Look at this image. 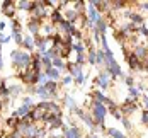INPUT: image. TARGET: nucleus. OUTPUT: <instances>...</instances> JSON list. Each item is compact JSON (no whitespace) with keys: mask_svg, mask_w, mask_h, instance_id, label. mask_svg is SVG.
Instances as JSON below:
<instances>
[{"mask_svg":"<svg viewBox=\"0 0 148 138\" xmlns=\"http://www.w3.org/2000/svg\"><path fill=\"white\" fill-rule=\"evenodd\" d=\"M10 58L14 61V67L19 68V70H27V67L32 63V58H31L29 55L27 53H22L19 49H15V51L10 53Z\"/></svg>","mask_w":148,"mask_h":138,"instance_id":"f257e3e1","label":"nucleus"},{"mask_svg":"<svg viewBox=\"0 0 148 138\" xmlns=\"http://www.w3.org/2000/svg\"><path fill=\"white\" fill-rule=\"evenodd\" d=\"M104 116H106V107H104V104L102 102L94 101V104H92V118H94V121L102 126Z\"/></svg>","mask_w":148,"mask_h":138,"instance_id":"f03ea898","label":"nucleus"},{"mask_svg":"<svg viewBox=\"0 0 148 138\" xmlns=\"http://www.w3.org/2000/svg\"><path fill=\"white\" fill-rule=\"evenodd\" d=\"M134 56L138 58V60L141 61H148V48L147 46H134Z\"/></svg>","mask_w":148,"mask_h":138,"instance_id":"7ed1b4c3","label":"nucleus"},{"mask_svg":"<svg viewBox=\"0 0 148 138\" xmlns=\"http://www.w3.org/2000/svg\"><path fill=\"white\" fill-rule=\"evenodd\" d=\"M68 70L72 72V75L75 77V82L77 84H82L84 82V73L80 70V65H68Z\"/></svg>","mask_w":148,"mask_h":138,"instance_id":"20e7f679","label":"nucleus"},{"mask_svg":"<svg viewBox=\"0 0 148 138\" xmlns=\"http://www.w3.org/2000/svg\"><path fill=\"white\" fill-rule=\"evenodd\" d=\"M21 77H22V78H24L27 84H34V82H38L39 73H38V72H34V70H26V72H24Z\"/></svg>","mask_w":148,"mask_h":138,"instance_id":"39448f33","label":"nucleus"},{"mask_svg":"<svg viewBox=\"0 0 148 138\" xmlns=\"http://www.w3.org/2000/svg\"><path fill=\"white\" fill-rule=\"evenodd\" d=\"M89 17H90V22H92L94 26H95V24H97V22L101 21V15H99V10H97V9H95V7L92 5V2L89 3Z\"/></svg>","mask_w":148,"mask_h":138,"instance_id":"423d86ee","label":"nucleus"},{"mask_svg":"<svg viewBox=\"0 0 148 138\" xmlns=\"http://www.w3.org/2000/svg\"><path fill=\"white\" fill-rule=\"evenodd\" d=\"M95 82L99 84V87L101 89H107V85L111 84V78H109V73L107 72H104V73H101V75L95 78Z\"/></svg>","mask_w":148,"mask_h":138,"instance_id":"0eeeda50","label":"nucleus"},{"mask_svg":"<svg viewBox=\"0 0 148 138\" xmlns=\"http://www.w3.org/2000/svg\"><path fill=\"white\" fill-rule=\"evenodd\" d=\"M75 111H77L78 118H82V119H84V121L87 123V124H89V126L92 128V130L95 128V121H94V118H92V116H89L87 113H84V111H80V109H75Z\"/></svg>","mask_w":148,"mask_h":138,"instance_id":"6e6552de","label":"nucleus"},{"mask_svg":"<svg viewBox=\"0 0 148 138\" xmlns=\"http://www.w3.org/2000/svg\"><path fill=\"white\" fill-rule=\"evenodd\" d=\"M65 130V138H80V130L77 126H72V128H63Z\"/></svg>","mask_w":148,"mask_h":138,"instance_id":"1a4fd4ad","label":"nucleus"},{"mask_svg":"<svg viewBox=\"0 0 148 138\" xmlns=\"http://www.w3.org/2000/svg\"><path fill=\"white\" fill-rule=\"evenodd\" d=\"M134 109H136L134 101H128L126 104H123V106H121V113H124V114H130V113H133Z\"/></svg>","mask_w":148,"mask_h":138,"instance_id":"9d476101","label":"nucleus"},{"mask_svg":"<svg viewBox=\"0 0 148 138\" xmlns=\"http://www.w3.org/2000/svg\"><path fill=\"white\" fill-rule=\"evenodd\" d=\"M29 29H31V32H34V34L39 31V19H34V17H32V21L29 22Z\"/></svg>","mask_w":148,"mask_h":138,"instance_id":"9b49d317","label":"nucleus"},{"mask_svg":"<svg viewBox=\"0 0 148 138\" xmlns=\"http://www.w3.org/2000/svg\"><path fill=\"white\" fill-rule=\"evenodd\" d=\"M10 5H12L10 2H3V12H5V15H9V17L14 15V7H10Z\"/></svg>","mask_w":148,"mask_h":138,"instance_id":"f8f14e48","label":"nucleus"},{"mask_svg":"<svg viewBox=\"0 0 148 138\" xmlns=\"http://www.w3.org/2000/svg\"><path fill=\"white\" fill-rule=\"evenodd\" d=\"M36 5V2H19V9H26V10H32Z\"/></svg>","mask_w":148,"mask_h":138,"instance_id":"ddd939ff","label":"nucleus"},{"mask_svg":"<svg viewBox=\"0 0 148 138\" xmlns=\"http://www.w3.org/2000/svg\"><path fill=\"white\" fill-rule=\"evenodd\" d=\"M51 22H55V24H61L63 22V17H61V14H60L58 10H55L51 14Z\"/></svg>","mask_w":148,"mask_h":138,"instance_id":"4468645a","label":"nucleus"},{"mask_svg":"<svg viewBox=\"0 0 148 138\" xmlns=\"http://www.w3.org/2000/svg\"><path fill=\"white\" fill-rule=\"evenodd\" d=\"M107 133H109L112 138H126L123 133H121V131H118L116 128H109V130H107Z\"/></svg>","mask_w":148,"mask_h":138,"instance_id":"2eb2a0df","label":"nucleus"},{"mask_svg":"<svg viewBox=\"0 0 148 138\" xmlns=\"http://www.w3.org/2000/svg\"><path fill=\"white\" fill-rule=\"evenodd\" d=\"M45 87H46V91H48L49 95H53V94L56 92V84H55V82H46Z\"/></svg>","mask_w":148,"mask_h":138,"instance_id":"dca6fc26","label":"nucleus"},{"mask_svg":"<svg viewBox=\"0 0 148 138\" xmlns=\"http://www.w3.org/2000/svg\"><path fill=\"white\" fill-rule=\"evenodd\" d=\"M92 97H94V99H97V102H106V99H107V97H104L102 92H99V91L92 92Z\"/></svg>","mask_w":148,"mask_h":138,"instance_id":"f3484780","label":"nucleus"},{"mask_svg":"<svg viewBox=\"0 0 148 138\" xmlns=\"http://www.w3.org/2000/svg\"><path fill=\"white\" fill-rule=\"evenodd\" d=\"M46 77H48V78H58L60 73H58L56 68H49V70H46Z\"/></svg>","mask_w":148,"mask_h":138,"instance_id":"a211bd4d","label":"nucleus"},{"mask_svg":"<svg viewBox=\"0 0 148 138\" xmlns=\"http://www.w3.org/2000/svg\"><path fill=\"white\" fill-rule=\"evenodd\" d=\"M89 61L92 63V65H95V63H97V53H95L94 49H90V51H89Z\"/></svg>","mask_w":148,"mask_h":138,"instance_id":"6ab92c4d","label":"nucleus"},{"mask_svg":"<svg viewBox=\"0 0 148 138\" xmlns=\"http://www.w3.org/2000/svg\"><path fill=\"white\" fill-rule=\"evenodd\" d=\"M36 92H38V94H39L41 97H51V95L48 94V91H46V87H45V85H41L39 89H36Z\"/></svg>","mask_w":148,"mask_h":138,"instance_id":"aec40b11","label":"nucleus"},{"mask_svg":"<svg viewBox=\"0 0 148 138\" xmlns=\"http://www.w3.org/2000/svg\"><path fill=\"white\" fill-rule=\"evenodd\" d=\"M53 65H55V67H58V68H63V67H66V65H65V63H63V61H61V58H60V56H56V58H53Z\"/></svg>","mask_w":148,"mask_h":138,"instance_id":"412c9836","label":"nucleus"},{"mask_svg":"<svg viewBox=\"0 0 148 138\" xmlns=\"http://www.w3.org/2000/svg\"><path fill=\"white\" fill-rule=\"evenodd\" d=\"M131 21H133V24H143V17L138 14H133L131 15Z\"/></svg>","mask_w":148,"mask_h":138,"instance_id":"4be33fe9","label":"nucleus"},{"mask_svg":"<svg viewBox=\"0 0 148 138\" xmlns=\"http://www.w3.org/2000/svg\"><path fill=\"white\" fill-rule=\"evenodd\" d=\"M104 61H106V53L99 51V53H97V65H101V63H104Z\"/></svg>","mask_w":148,"mask_h":138,"instance_id":"5701e85b","label":"nucleus"},{"mask_svg":"<svg viewBox=\"0 0 148 138\" xmlns=\"http://www.w3.org/2000/svg\"><path fill=\"white\" fill-rule=\"evenodd\" d=\"M51 63H53V61H51V58H48V56H43V65H45L46 68H48V70H49V68H51Z\"/></svg>","mask_w":148,"mask_h":138,"instance_id":"b1692460","label":"nucleus"},{"mask_svg":"<svg viewBox=\"0 0 148 138\" xmlns=\"http://www.w3.org/2000/svg\"><path fill=\"white\" fill-rule=\"evenodd\" d=\"M65 102L72 107V109H77V106H75V102H73V99H72L70 95H66V97H65Z\"/></svg>","mask_w":148,"mask_h":138,"instance_id":"393cba45","label":"nucleus"},{"mask_svg":"<svg viewBox=\"0 0 148 138\" xmlns=\"http://www.w3.org/2000/svg\"><path fill=\"white\" fill-rule=\"evenodd\" d=\"M73 49L77 51V53H78V55H82V53H84V45H82V43H78V45H73Z\"/></svg>","mask_w":148,"mask_h":138,"instance_id":"a878e982","label":"nucleus"},{"mask_svg":"<svg viewBox=\"0 0 148 138\" xmlns=\"http://www.w3.org/2000/svg\"><path fill=\"white\" fill-rule=\"evenodd\" d=\"M22 45L26 46V48H32V39H31V38H26V39H24V41H22Z\"/></svg>","mask_w":148,"mask_h":138,"instance_id":"bb28decb","label":"nucleus"},{"mask_svg":"<svg viewBox=\"0 0 148 138\" xmlns=\"http://www.w3.org/2000/svg\"><path fill=\"white\" fill-rule=\"evenodd\" d=\"M9 89H7V87H5V85H3V84H2V85H0V95H7V94H9Z\"/></svg>","mask_w":148,"mask_h":138,"instance_id":"cd10ccee","label":"nucleus"},{"mask_svg":"<svg viewBox=\"0 0 148 138\" xmlns=\"http://www.w3.org/2000/svg\"><path fill=\"white\" fill-rule=\"evenodd\" d=\"M46 80H48L46 73H39V78H38V82H41V84H45V85H46Z\"/></svg>","mask_w":148,"mask_h":138,"instance_id":"c85d7f7f","label":"nucleus"},{"mask_svg":"<svg viewBox=\"0 0 148 138\" xmlns=\"http://www.w3.org/2000/svg\"><path fill=\"white\" fill-rule=\"evenodd\" d=\"M121 121H123V124H124L128 130H131V123L128 121V118H121Z\"/></svg>","mask_w":148,"mask_h":138,"instance_id":"c756f323","label":"nucleus"},{"mask_svg":"<svg viewBox=\"0 0 148 138\" xmlns=\"http://www.w3.org/2000/svg\"><path fill=\"white\" fill-rule=\"evenodd\" d=\"M14 38H15V41H17V43H22V41H24V39H22V36H21L19 32H15V34H14Z\"/></svg>","mask_w":148,"mask_h":138,"instance_id":"7c9ffc66","label":"nucleus"},{"mask_svg":"<svg viewBox=\"0 0 148 138\" xmlns=\"http://www.w3.org/2000/svg\"><path fill=\"white\" fill-rule=\"evenodd\" d=\"M140 32H141L143 36H148V29L145 27V26H141V27H140Z\"/></svg>","mask_w":148,"mask_h":138,"instance_id":"2f4dec72","label":"nucleus"},{"mask_svg":"<svg viewBox=\"0 0 148 138\" xmlns=\"http://www.w3.org/2000/svg\"><path fill=\"white\" fill-rule=\"evenodd\" d=\"M130 94L136 97V95H138V89H134V87H130Z\"/></svg>","mask_w":148,"mask_h":138,"instance_id":"473e14b6","label":"nucleus"},{"mask_svg":"<svg viewBox=\"0 0 148 138\" xmlns=\"http://www.w3.org/2000/svg\"><path fill=\"white\" fill-rule=\"evenodd\" d=\"M9 91H10V92H14V94H19V91H21V89H19L17 85H14V87H10Z\"/></svg>","mask_w":148,"mask_h":138,"instance_id":"72a5a7b5","label":"nucleus"},{"mask_svg":"<svg viewBox=\"0 0 148 138\" xmlns=\"http://www.w3.org/2000/svg\"><path fill=\"white\" fill-rule=\"evenodd\" d=\"M141 119H143V123H145V124L148 123V111H145V113H143V118H141Z\"/></svg>","mask_w":148,"mask_h":138,"instance_id":"f704fd0d","label":"nucleus"},{"mask_svg":"<svg viewBox=\"0 0 148 138\" xmlns=\"http://www.w3.org/2000/svg\"><path fill=\"white\" fill-rule=\"evenodd\" d=\"M9 138H22V135H21V131H15L12 137H9Z\"/></svg>","mask_w":148,"mask_h":138,"instance_id":"c9c22d12","label":"nucleus"},{"mask_svg":"<svg viewBox=\"0 0 148 138\" xmlns=\"http://www.w3.org/2000/svg\"><path fill=\"white\" fill-rule=\"evenodd\" d=\"M31 104H32V102H31V99H29V97H26V99H24V106H29L31 107Z\"/></svg>","mask_w":148,"mask_h":138,"instance_id":"e433bc0d","label":"nucleus"},{"mask_svg":"<svg viewBox=\"0 0 148 138\" xmlns=\"http://www.w3.org/2000/svg\"><path fill=\"white\" fill-rule=\"evenodd\" d=\"M9 41V38H5L3 34H0V43H7Z\"/></svg>","mask_w":148,"mask_h":138,"instance_id":"4c0bfd02","label":"nucleus"},{"mask_svg":"<svg viewBox=\"0 0 148 138\" xmlns=\"http://www.w3.org/2000/svg\"><path fill=\"white\" fill-rule=\"evenodd\" d=\"M126 84H128V85H131V87H133V78H131V77H128V78H126Z\"/></svg>","mask_w":148,"mask_h":138,"instance_id":"58836bf2","label":"nucleus"},{"mask_svg":"<svg viewBox=\"0 0 148 138\" xmlns=\"http://www.w3.org/2000/svg\"><path fill=\"white\" fill-rule=\"evenodd\" d=\"M63 82H65V84H70V82H72V77H65Z\"/></svg>","mask_w":148,"mask_h":138,"instance_id":"ea45409f","label":"nucleus"},{"mask_svg":"<svg viewBox=\"0 0 148 138\" xmlns=\"http://www.w3.org/2000/svg\"><path fill=\"white\" fill-rule=\"evenodd\" d=\"M145 107H147V111H148V97H145Z\"/></svg>","mask_w":148,"mask_h":138,"instance_id":"a19ab883","label":"nucleus"},{"mask_svg":"<svg viewBox=\"0 0 148 138\" xmlns=\"http://www.w3.org/2000/svg\"><path fill=\"white\" fill-rule=\"evenodd\" d=\"M141 5H143V9H147V10H148V2H145V3H141Z\"/></svg>","mask_w":148,"mask_h":138,"instance_id":"79ce46f5","label":"nucleus"},{"mask_svg":"<svg viewBox=\"0 0 148 138\" xmlns=\"http://www.w3.org/2000/svg\"><path fill=\"white\" fill-rule=\"evenodd\" d=\"M0 49H2V46H0ZM0 68H2V55H0Z\"/></svg>","mask_w":148,"mask_h":138,"instance_id":"37998d69","label":"nucleus"},{"mask_svg":"<svg viewBox=\"0 0 148 138\" xmlns=\"http://www.w3.org/2000/svg\"><path fill=\"white\" fill-rule=\"evenodd\" d=\"M0 109H2V102H0Z\"/></svg>","mask_w":148,"mask_h":138,"instance_id":"c03bdc74","label":"nucleus"}]
</instances>
